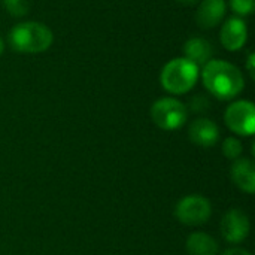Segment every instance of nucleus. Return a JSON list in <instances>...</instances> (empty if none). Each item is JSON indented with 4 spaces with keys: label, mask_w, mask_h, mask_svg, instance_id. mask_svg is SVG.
I'll return each instance as SVG.
<instances>
[{
    "label": "nucleus",
    "mask_w": 255,
    "mask_h": 255,
    "mask_svg": "<svg viewBox=\"0 0 255 255\" xmlns=\"http://www.w3.org/2000/svg\"><path fill=\"white\" fill-rule=\"evenodd\" d=\"M202 81L205 88L220 100H232L245 88V79L239 67L224 60H211L203 66Z\"/></svg>",
    "instance_id": "obj_1"
},
{
    "label": "nucleus",
    "mask_w": 255,
    "mask_h": 255,
    "mask_svg": "<svg viewBox=\"0 0 255 255\" xmlns=\"http://www.w3.org/2000/svg\"><path fill=\"white\" fill-rule=\"evenodd\" d=\"M9 46L22 54H39L46 49L54 42V34L42 22L24 21L15 24L7 34Z\"/></svg>",
    "instance_id": "obj_2"
},
{
    "label": "nucleus",
    "mask_w": 255,
    "mask_h": 255,
    "mask_svg": "<svg viewBox=\"0 0 255 255\" xmlns=\"http://www.w3.org/2000/svg\"><path fill=\"white\" fill-rule=\"evenodd\" d=\"M199 73V67L194 63L185 57H178L164 64L160 73V82L170 94H185L194 88Z\"/></svg>",
    "instance_id": "obj_3"
},
{
    "label": "nucleus",
    "mask_w": 255,
    "mask_h": 255,
    "mask_svg": "<svg viewBox=\"0 0 255 255\" xmlns=\"http://www.w3.org/2000/svg\"><path fill=\"white\" fill-rule=\"evenodd\" d=\"M188 117L187 106L173 97H163L152 103L151 118L157 127L161 130H178L181 128Z\"/></svg>",
    "instance_id": "obj_4"
},
{
    "label": "nucleus",
    "mask_w": 255,
    "mask_h": 255,
    "mask_svg": "<svg viewBox=\"0 0 255 255\" xmlns=\"http://www.w3.org/2000/svg\"><path fill=\"white\" fill-rule=\"evenodd\" d=\"M211 202L200 194H190L182 197L175 208V217L185 226H202L211 218Z\"/></svg>",
    "instance_id": "obj_5"
},
{
    "label": "nucleus",
    "mask_w": 255,
    "mask_h": 255,
    "mask_svg": "<svg viewBox=\"0 0 255 255\" xmlns=\"http://www.w3.org/2000/svg\"><path fill=\"white\" fill-rule=\"evenodd\" d=\"M227 127L239 136H253L255 131V106L250 100L233 102L224 114Z\"/></svg>",
    "instance_id": "obj_6"
},
{
    "label": "nucleus",
    "mask_w": 255,
    "mask_h": 255,
    "mask_svg": "<svg viewBox=\"0 0 255 255\" xmlns=\"http://www.w3.org/2000/svg\"><path fill=\"white\" fill-rule=\"evenodd\" d=\"M220 230L223 238L230 244L244 242L251 230L248 215L241 209H230L221 220Z\"/></svg>",
    "instance_id": "obj_7"
},
{
    "label": "nucleus",
    "mask_w": 255,
    "mask_h": 255,
    "mask_svg": "<svg viewBox=\"0 0 255 255\" xmlns=\"http://www.w3.org/2000/svg\"><path fill=\"white\" fill-rule=\"evenodd\" d=\"M220 40L221 45L227 49V51H239L245 46L247 40H248V27L247 22L241 18V16H232L229 18L223 27H221V33H220Z\"/></svg>",
    "instance_id": "obj_8"
},
{
    "label": "nucleus",
    "mask_w": 255,
    "mask_h": 255,
    "mask_svg": "<svg viewBox=\"0 0 255 255\" xmlns=\"http://www.w3.org/2000/svg\"><path fill=\"white\" fill-rule=\"evenodd\" d=\"M188 137L197 146L211 148L220 139V128L209 118H197L190 124Z\"/></svg>",
    "instance_id": "obj_9"
},
{
    "label": "nucleus",
    "mask_w": 255,
    "mask_h": 255,
    "mask_svg": "<svg viewBox=\"0 0 255 255\" xmlns=\"http://www.w3.org/2000/svg\"><path fill=\"white\" fill-rule=\"evenodd\" d=\"M226 12V0H202L196 12V22L203 30L214 28L223 21Z\"/></svg>",
    "instance_id": "obj_10"
},
{
    "label": "nucleus",
    "mask_w": 255,
    "mask_h": 255,
    "mask_svg": "<svg viewBox=\"0 0 255 255\" xmlns=\"http://www.w3.org/2000/svg\"><path fill=\"white\" fill-rule=\"evenodd\" d=\"M230 176L239 190H242L248 194H254L255 164L251 158L239 157L238 160H235L232 164V169H230Z\"/></svg>",
    "instance_id": "obj_11"
},
{
    "label": "nucleus",
    "mask_w": 255,
    "mask_h": 255,
    "mask_svg": "<svg viewBox=\"0 0 255 255\" xmlns=\"http://www.w3.org/2000/svg\"><path fill=\"white\" fill-rule=\"evenodd\" d=\"M184 55L187 60L194 63L197 67L205 66L214 57V46L203 37H191L184 43Z\"/></svg>",
    "instance_id": "obj_12"
},
{
    "label": "nucleus",
    "mask_w": 255,
    "mask_h": 255,
    "mask_svg": "<svg viewBox=\"0 0 255 255\" xmlns=\"http://www.w3.org/2000/svg\"><path fill=\"white\" fill-rule=\"evenodd\" d=\"M187 253L190 255H217L218 254V244L217 241L202 232L190 235L187 239Z\"/></svg>",
    "instance_id": "obj_13"
},
{
    "label": "nucleus",
    "mask_w": 255,
    "mask_h": 255,
    "mask_svg": "<svg viewBox=\"0 0 255 255\" xmlns=\"http://www.w3.org/2000/svg\"><path fill=\"white\" fill-rule=\"evenodd\" d=\"M3 6L9 15L15 18H21L28 13L30 4L28 0H3Z\"/></svg>",
    "instance_id": "obj_14"
},
{
    "label": "nucleus",
    "mask_w": 255,
    "mask_h": 255,
    "mask_svg": "<svg viewBox=\"0 0 255 255\" xmlns=\"http://www.w3.org/2000/svg\"><path fill=\"white\" fill-rule=\"evenodd\" d=\"M242 151H244V148H242V143H241V140L239 139H236V137H227L224 142H223V152H224V155L229 158V160H238L241 155H242Z\"/></svg>",
    "instance_id": "obj_15"
},
{
    "label": "nucleus",
    "mask_w": 255,
    "mask_h": 255,
    "mask_svg": "<svg viewBox=\"0 0 255 255\" xmlns=\"http://www.w3.org/2000/svg\"><path fill=\"white\" fill-rule=\"evenodd\" d=\"M230 6L239 16H247L254 12L255 0H230Z\"/></svg>",
    "instance_id": "obj_16"
},
{
    "label": "nucleus",
    "mask_w": 255,
    "mask_h": 255,
    "mask_svg": "<svg viewBox=\"0 0 255 255\" xmlns=\"http://www.w3.org/2000/svg\"><path fill=\"white\" fill-rule=\"evenodd\" d=\"M209 106H211V102L205 96H196L191 99V103H190V109L193 112H205L206 109H209Z\"/></svg>",
    "instance_id": "obj_17"
},
{
    "label": "nucleus",
    "mask_w": 255,
    "mask_h": 255,
    "mask_svg": "<svg viewBox=\"0 0 255 255\" xmlns=\"http://www.w3.org/2000/svg\"><path fill=\"white\" fill-rule=\"evenodd\" d=\"M255 54L254 52H251L250 55H248V61H247V69H248V73H250V76L254 79L255 78Z\"/></svg>",
    "instance_id": "obj_18"
},
{
    "label": "nucleus",
    "mask_w": 255,
    "mask_h": 255,
    "mask_svg": "<svg viewBox=\"0 0 255 255\" xmlns=\"http://www.w3.org/2000/svg\"><path fill=\"white\" fill-rule=\"evenodd\" d=\"M223 255H251L247 250H244V248H230V250H227V251H224Z\"/></svg>",
    "instance_id": "obj_19"
},
{
    "label": "nucleus",
    "mask_w": 255,
    "mask_h": 255,
    "mask_svg": "<svg viewBox=\"0 0 255 255\" xmlns=\"http://www.w3.org/2000/svg\"><path fill=\"white\" fill-rule=\"evenodd\" d=\"M176 1H179V3H184V4H196L199 0H176Z\"/></svg>",
    "instance_id": "obj_20"
},
{
    "label": "nucleus",
    "mask_w": 255,
    "mask_h": 255,
    "mask_svg": "<svg viewBox=\"0 0 255 255\" xmlns=\"http://www.w3.org/2000/svg\"><path fill=\"white\" fill-rule=\"evenodd\" d=\"M3 51H4V43H3V40H1V37H0V55L3 54Z\"/></svg>",
    "instance_id": "obj_21"
}]
</instances>
